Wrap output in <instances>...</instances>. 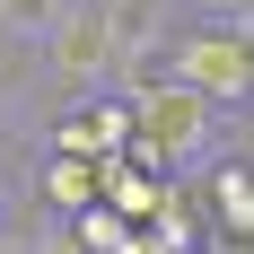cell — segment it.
Segmentation results:
<instances>
[{
    "label": "cell",
    "mask_w": 254,
    "mask_h": 254,
    "mask_svg": "<svg viewBox=\"0 0 254 254\" xmlns=\"http://www.w3.org/2000/svg\"><path fill=\"white\" fill-rule=\"evenodd\" d=\"M167 79L193 88V97H210L228 123H246L254 114V35L210 26V18H184L176 35H167Z\"/></svg>",
    "instance_id": "6da1fadb"
},
{
    "label": "cell",
    "mask_w": 254,
    "mask_h": 254,
    "mask_svg": "<svg viewBox=\"0 0 254 254\" xmlns=\"http://www.w3.org/2000/svg\"><path fill=\"white\" fill-rule=\"evenodd\" d=\"M35 79L53 88V114H70V105H88V97L114 88V35H105L97 0H79L70 18L35 44Z\"/></svg>",
    "instance_id": "7a4b0ae2"
},
{
    "label": "cell",
    "mask_w": 254,
    "mask_h": 254,
    "mask_svg": "<svg viewBox=\"0 0 254 254\" xmlns=\"http://www.w3.org/2000/svg\"><path fill=\"white\" fill-rule=\"evenodd\" d=\"M131 114H140V131L167 149V167H210V158L228 149V114H219L210 97H193V88H176V79L140 88Z\"/></svg>",
    "instance_id": "3957f363"
},
{
    "label": "cell",
    "mask_w": 254,
    "mask_h": 254,
    "mask_svg": "<svg viewBox=\"0 0 254 254\" xmlns=\"http://www.w3.org/2000/svg\"><path fill=\"white\" fill-rule=\"evenodd\" d=\"M202 193H210V237H228L237 254H254V149H219L202 167Z\"/></svg>",
    "instance_id": "277c9868"
},
{
    "label": "cell",
    "mask_w": 254,
    "mask_h": 254,
    "mask_svg": "<svg viewBox=\"0 0 254 254\" xmlns=\"http://www.w3.org/2000/svg\"><path fill=\"white\" fill-rule=\"evenodd\" d=\"M105 35H114V70L123 62H149V53H167V35L184 26V0H97Z\"/></svg>",
    "instance_id": "5b68a950"
},
{
    "label": "cell",
    "mask_w": 254,
    "mask_h": 254,
    "mask_svg": "<svg viewBox=\"0 0 254 254\" xmlns=\"http://www.w3.org/2000/svg\"><path fill=\"white\" fill-rule=\"evenodd\" d=\"M26 202L53 210V219L97 210V158H62V149H44V158H35V176H26Z\"/></svg>",
    "instance_id": "8992f818"
},
{
    "label": "cell",
    "mask_w": 254,
    "mask_h": 254,
    "mask_svg": "<svg viewBox=\"0 0 254 254\" xmlns=\"http://www.w3.org/2000/svg\"><path fill=\"white\" fill-rule=\"evenodd\" d=\"M70 9H79V0H0V26H9V35H26V44H44Z\"/></svg>",
    "instance_id": "52a82bcc"
},
{
    "label": "cell",
    "mask_w": 254,
    "mask_h": 254,
    "mask_svg": "<svg viewBox=\"0 0 254 254\" xmlns=\"http://www.w3.org/2000/svg\"><path fill=\"white\" fill-rule=\"evenodd\" d=\"M26 79H35V44L0 26V97H26Z\"/></svg>",
    "instance_id": "ba28073f"
},
{
    "label": "cell",
    "mask_w": 254,
    "mask_h": 254,
    "mask_svg": "<svg viewBox=\"0 0 254 254\" xmlns=\"http://www.w3.org/2000/svg\"><path fill=\"white\" fill-rule=\"evenodd\" d=\"M184 18H210V26H237V35H254V0H184Z\"/></svg>",
    "instance_id": "9c48e42d"
},
{
    "label": "cell",
    "mask_w": 254,
    "mask_h": 254,
    "mask_svg": "<svg viewBox=\"0 0 254 254\" xmlns=\"http://www.w3.org/2000/svg\"><path fill=\"white\" fill-rule=\"evenodd\" d=\"M9 123H18V97H0V140H9Z\"/></svg>",
    "instance_id": "30bf717a"
}]
</instances>
